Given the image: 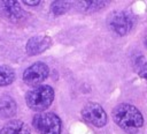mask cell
<instances>
[{"label": "cell", "instance_id": "3957f363", "mask_svg": "<svg viewBox=\"0 0 147 134\" xmlns=\"http://www.w3.org/2000/svg\"><path fill=\"white\" fill-rule=\"evenodd\" d=\"M33 127L40 134H60L61 120L52 112H39L33 117Z\"/></svg>", "mask_w": 147, "mask_h": 134}, {"label": "cell", "instance_id": "7c38bea8", "mask_svg": "<svg viewBox=\"0 0 147 134\" xmlns=\"http://www.w3.org/2000/svg\"><path fill=\"white\" fill-rule=\"evenodd\" d=\"M106 5L105 1H80L78 2V6H79V9L84 10V12H93V10H98L100 8H102L103 6Z\"/></svg>", "mask_w": 147, "mask_h": 134}, {"label": "cell", "instance_id": "ba28073f", "mask_svg": "<svg viewBox=\"0 0 147 134\" xmlns=\"http://www.w3.org/2000/svg\"><path fill=\"white\" fill-rule=\"evenodd\" d=\"M51 45V39L45 36H36L28 40L26 52L30 55H36L44 52Z\"/></svg>", "mask_w": 147, "mask_h": 134}, {"label": "cell", "instance_id": "2e32d148", "mask_svg": "<svg viewBox=\"0 0 147 134\" xmlns=\"http://www.w3.org/2000/svg\"><path fill=\"white\" fill-rule=\"evenodd\" d=\"M145 44H146V47H147V39L145 40Z\"/></svg>", "mask_w": 147, "mask_h": 134}, {"label": "cell", "instance_id": "7a4b0ae2", "mask_svg": "<svg viewBox=\"0 0 147 134\" xmlns=\"http://www.w3.org/2000/svg\"><path fill=\"white\" fill-rule=\"evenodd\" d=\"M54 99V90L52 87L41 84L37 85L33 89L29 90L25 100L28 106L33 111H44L46 110Z\"/></svg>", "mask_w": 147, "mask_h": 134}, {"label": "cell", "instance_id": "30bf717a", "mask_svg": "<svg viewBox=\"0 0 147 134\" xmlns=\"http://www.w3.org/2000/svg\"><path fill=\"white\" fill-rule=\"evenodd\" d=\"M16 112V103L9 96H3L0 98V117L8 118Z\"/></svg>", "mask_w": 147, "mask_h": 134}, {"label": "cell", "instance_id": "277c9868", "mask_svg": "<svg viewBox=\"0 0 147 134\" xmlns=\"http://www.w3.org/2000/svg\"><path fill=\"white\" fill-rule=\"evenodd\" d=\"M108 25L117 35L123 36L131 30L133 25V17L127 12H113L108 16Z\"/></svg>", "mask_w": 147, "mask_h": 134}, {"label": "cell", "instance_id": "8992f818", "mask_svg": "<svg viewBox=\"0 0 147 134\" xmlns=\"http://www.w3.org/2000/svg\"><path fill=\"white\" fill-rule=\"evenodd\" d=\"M48 73H49L48 66L41 61H38L24 70L23 81L29 85H37L46 80Z\"/></svg>", "mask_w": 147, "mask_h": 134}, {"label": "cell", "instance_id": "5b68a950", "mask_svg": "<svg viewBox=\"0 0 147 134\" xmlns=\"http://www.w3.org/2000/svg\"><path fill=\"white\" fill-rule=\"evenodd\" d=\"M82 116L85 121H87L88 124H92L95 127H102L107 124L106 111L100 104L94 102H90L83 107Z\"/></svg>", "mask_w": 147, "mask_h": 134}, {"label": "cell", "instance_id": "9c48e42d", "mask_svg": "<svg viewBox=\"0 0 147 134\" xmlns=\"http://www.w3.org/2000/svg\"><path fill=\"white\" fill-rule=\"evenodd\" d=\"M0 134H31V132L23 121L10 120L0 129Z\"/></svg>", "mask_w": 147, "mask_h": 134}, {"label": "cell", "instance_id": "6da1fadb", "mask_svg": "<svg viewBox=\"0 0 147 134\" xmlns=\"http://www.w3.org/2000/svg\"><path fill=\"white\" fill-rule=\"evenodd\" d=\"M113 119L117 126L129 134H134L144 125L141 112L133 105L122 103L113 110Z\"/></svg>", "mask_w": 147, "mask_h": 134}, {"label": "cell", "instance_id": "52a82bcc", "mask_svg": "<svg viewBox=\"0 0 147 134\" xmlns=\"http://www.w3.org/2000/svg\"><path fill=\"white\" fill-rule=\"evenodd\" d=\"M0 14L10 21H17L24 13L17 1H0Z\"/></svg>", "mask_w": 147, "mask_h": 134}, {"label": "cell", "instance_id": "8fae6325", "mask_svg": "<svg viewBox=\"0 0 147 134\" xmlns=\"http://www.w3.org/2000/svg\"><path fill=\"white\" fill-rule=\"evenodd\" d=\"M15 80V72L9 66L0 67V87L8 85Z\"/></svg>", "mask_w": 147, "mask_h": 134}, {"label": "cell", "instance_id": "9a60e30c", "mask_svg": "<svg viewBox=\"0 0 147 134\" xmlns=\"http://www.w3.org/2000/svg\"><path fill=\"white\" fill-rule=\"evenodd\" d=\"M23 2L25 5H29V6H36V5L39 3V0H33V1H31V0H24Z\"/></svg>", "mask_w": 147, "mask_h": 134}, {"label": "cell", "instance_id": "5bb4252c", "mask_svg": "<svg viewBox=\"0 0 147 134\" xmlns=\"http://www.w3.org/2000/svg\"><path fill=\"white\" fill-rule=\"evenodd\" d=\"M71 3L68 2V1H64V0H60V1H54L52 5H51V9L53 12V14L55 15H61V14H64L69 8H70Z\"/></svg>", "mask_w": 147, "mask_h": 134}, {"label": "cell", "instance_id": "4fadbf2b", "mask_svg": "<svg viewBox=\"0 0 147 134\" xmlns=\"http://www.w3.org/2000/svg\"><path fill=\"white\" fill-rule=\"evenodd\" d=\"M134 69L136 72L147 81V59H145L142 55H139L134 61Z\"/></svg>", "mask_w": 147, "mask_h": 134}]
</instances>
